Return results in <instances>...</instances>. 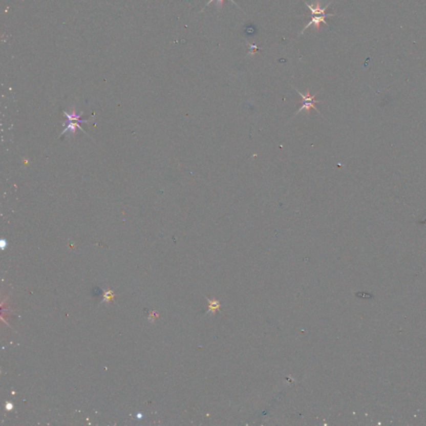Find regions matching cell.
Returning a JSON list of instances; mask_svg holds the SVG:
<instances>
[{
	"label": "cell",
	"mask_w": 426,
	"mask_h": 426,
	"mask_svg": "<svg viewBox=\"0 0 426 426\" xmlns=\"http://www.w3.org/2000/svg\"><path fill=\"white\" fill-rule=\"evenodd\" d=\"M213 1H215V0H209V2L206 4V6H208V5H210V4H211ZM217 1H218V4H219L220 7L222 6V4H223V0H217ZM229 1H231V2H232L233 4H235V5H237V3L234 2V0H229Z\"/></svg>",
	"instance_id": "cell-3"
},
{
	"label": "cell",
	"mask_w": 426,
	"mask_h": 426,
	"mask_svg": "<svg viewBox=\"0 0 426 426\" xmlns=\"http://www.w3.org/2000/svg\"><path fill=\"white\" fill-rule=\"evenodd\" d=\"M305 4H306V6L308 7V9L311 10V20L310 22H309L308 25L305 27V29L302 30V33H304L305 30H306V29H308L309 27L311 26V25H314L315 29H316L317 31H319L321 23H323V24H325V25L328 26L327 23H326V20H325V18H326V17H331V16L335 15V14H332V13H326V9L328 8L329 5H331V3L326 5V7H324V8H322L319 1H317V4H316L315 6H314L313 5H308V4L306 2H305Z\"/></svg>",
	"instance_id": "cell-1"
},
{
	"label": "cell",
	"mask_w": 426,
	"mask_h": 426,
	"mask_svg": "<svg viewBox=\"0 0 426 426\" xmlns=\"http://www.w3.org/2000/svg\"><path fill=\"white\" fill-rule=\"evenodd\" d=\"M295 91L299 93L300 96H301L302 98V108L298 110V112L295 113V114H298V113H299L300 112H302L303 109H306V112L309 113H310V109H315V111H317L318 113H320L317 108L315 106V103L320 102V101H316V100H315V97L316 96V94L311 96V94H310V91H309V90H307L306 94H303V93H301V92L296 89H295Z\"/></svg>",
	"instance_id": "cell-2"
}]
</instances>
